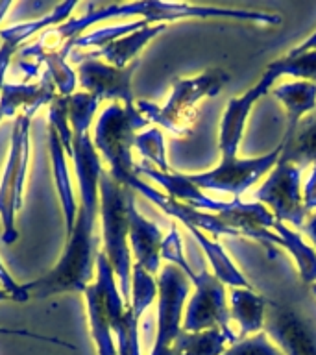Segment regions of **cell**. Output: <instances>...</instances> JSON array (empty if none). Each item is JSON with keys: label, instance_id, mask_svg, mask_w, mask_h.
<instances>
[{"label": "cell", "instance_id": "obj_12", "mask_svg": "<svg viewBox=\"0 0 316 355\" xmlns=\"http://www.w3.org/2000/svg\"><path fill=\"white\" fill-rule=\"evenodd\" d=\"M124 187L132 189L133 193L143 194L144 198H148L150 202L157 205L161 211H165L166 215L172 216V218H176V220L183 222V226L187 227V230L196 227L200 232L211 233L213 239L220 237V235L240 237L237 230H233V227L218 215H213V213H207V211L194 209L191 205L170 198L168 194L161 193V191L154 189L146 182H143L137 174H133V176L128 178L126 182H124Z\"/></svg>", "mask_w": 316, "mask_h": 355}, {"label": "cell", "instance_id": "obj_21", "mask_svg": "<svg viewBox=\"0 0 316 355\" xmlns=\"http://www.w3.org/2000/svg\"><path fill=\"white\" fill-rule=\"evenodd\" d=\"M237 340L238 337L227 335L220 327H211L198 333L182 329L172 344V352L176 355H222L226 352L227 344L231 346Z\"/></svg>", "mask_w": 316, "mask_h": 355}, {"label": "cell", "instance_id": "obj_5", "mask_svg": "<svg viewBox=\"0 0 316 355\" xmlns=\"http://www.w3.org/2000/svg\"><path fill=\"white\" fill-rule=\"evenodd\" d=\"M39 110H41L39 105L24 107L13 121L10 152L0 183V224H2V241L6 244L15 243L19 239L15 216L22 207V194L26 183L28 161H30V128H32L33 115Z\"/></svg>", "mask_w": 316, "mask_h": 355}, {"label": "cell", "instance_id": "obj_29", "mask_svg": "<svg viewBox=\"0 0 316 355\" xmlns=\"http://www.w3.org/2000/svg\"><path fill=\"white\" fill-rule=\"evenodd\" d=\"M155 298H157V282L154 279V276L144 270L143 266L133 265L130 307L133 309L135 316L141 318L144 315V311L154 304Z\"/></svg>", "mask_w": 316, "mask_h": 355}, {"label": "cell", "instance_id": "obj_37", "mask_svg": "<svg viewBox=\"0 0 316 355\" xmlns=\"http://www.w3.org/2000/svg\"><path fill=\"white\" fill-rule=\"evenodd\" d=\"M304 205L307 213H315L316 211V165H313V171H310L309 178L304 185Z\"/></svg>", "mask_w": 316, "mask_h": 355}, {"label": "cell", "instance_id": "obj_35", "mask_svg": "<svg viewBox=\"0 0 316 355\" xmlns=\"http://www.w3.org/2000/svg\"><path fill=\"white\" fill-rule=\"evenodd\" d=\"M0 285H2V291H6V293L10 294L11 302L24 304V302H28V300H30V296H28L24 285H19V283L13 279V276H11L10 272H8V268L4 266L2 259H0Z\"/></svg>", "mask_w": 316, "mask_h": 355}, {"label": "cell", "instance_id": "obj_42", "mask_svg": "<svg viewBox=\"0 0 316 355\" xmlns=\"http://www.w3.org/2000/svg\"><path fill=\"white\" fill-rule=\"evenodd\" d=\"M6 300H11V296L6 293V291H2V288H0V302H6Z\"/></svg>", "mask_w": 316, "mask_h": 355}, {"label": "cell", "instance_id": "obj_32", "mask_svg": "<svg viewBox=\"0 0 316 355\" xmlns=\"http://www.w3.org/2000/svg\"><path fill=\"white\" fill-rule=\"evenodd\" d=\"M49 128H52L60 137L63 148H65L69 159L72 157V128L69 122V96H55L49 104Z\"/></svg>", "mask_w": 316, "mask_h": 355}, {"label": "cell", "instance_id": "obj_11", "mask_svg": "<svg viewBox=\"0 0 316 355\" xmlns=\"http://www.w3.org/2000/svg\"><path fill=\"white\" fill-rule=\"evenodd\" d=\"M276 69H272L270 65L266 67L265 74L261 76V80L255 83L254 87H249L243 96L229 100L224 116L220 122V137H218V148H220L222 161L235 159L237 157L238 146L243 141L244 128L248 122V116L252 113L254 104H257V100H261L266 93H270L274 89V83L279 80Z\"/></svg>", "mask_w": 316, "mask_h": 355}, {"label": "cell", "instance_id": "obj_39", "mask_svg": "<svg viewBox=\"0 0 316 355\" xmlns=\"http://www.w3.org/2000/svg\"><path fill=\"white\" fill-rule=\"evenodd\" d=\"M301 230H304L305 235L310 239V243H313V246L316 248V211L307 216V220H305V224Z\"/></svg>", "mask_w": 316, "mask_h": 355}, {"label": "cell", "instance_id": "obj_28", "mask_svg": "<svg viewBox=\"0 0 316 355\" xmlns=\"http://www.w3.org/2000/svg\"><path fill=\"white\" fill-rule=\"evenodd\" d=\"M272 69H276L279 76H294L299 82L316 83V50L304 54H287L279 60L272 61Z\"/></svg>", "mask_w": 316, "mask_h": 355}, {"label": "cell", "instance_id": "obj_16", "mask_svg": "<svg viewBox=\"0 0 316 355\" xmlns=\"http://www.w3.org/2000/svg\"><path fill=\"white\" fill-rule=\"evenodd\" d=\"M166 30V24H154V26H146L137 32L128 33L124 37H119L111 41L102 49H96L93 52H80V50H72L71 58L72 61L78 60H102L107 65H113L116 69H124V67L132 65L133 61L137 60L139 52L146 46V44L155 39L159 33Z\"/></svg>", "mask_w": 316, "mask_h": 355}, {"label": "cell", "instance_id": "obj_19", "mask_svg": "<svg viewBox=\"0 0 316 355\" xmlns=\"http://www.w3.org/2000/svg\"><path fill=\"white\" fill-rule=\"evenodd\" d=\"M229 315L240 326V337H252L261 333L266 320V300L254 288H231V311Z\"/></svg>", "mask_w": 316, "mask_h": 355}, {"label": "cell", "instance_id": "obj_9", "mask_svg": "<svg viewBox=\"0 0 316 355\" xmlns=\"http://www.w3.org/2000/svg\"><path fill=\"white\" fill-rule=\"evenodd\" d=\"M191 293V282L177 266L166 265L157 277V335L154 349H168L182 331L183 304Z\"/></svg>", "mask_w": 316, "mask_h": 355}, {"label": "cell", "instance_id": "obj_24", "mask_svg": "<svg viewBox=\"0 0 316 355\" xmlns=\"http://www.w3.org/2000/svg\"><path fill=\"white\" fill-rule=\"evenodd\" d=\"M188 232L193 233V237L198 241V244L202 246L205 255H207V259H209L211 266H213V274H215V276L224 283V285L238 287V288H252L248 279L238 272L235 263L229 259V255L224 252V248L218 244L216 239L207 237L204 232H200V230H196V227H191Z\"/></svg>", "mask_w": 316, "mask_h": 355}, {"label": "cell", "instance_id": "obj_2", "mask_svg": "<svg viewBox=\"0 0 316 355\" xmlns=\"http://www.w3.org/2000/svg\"><path fill=\"white\" fill-rule=\"evenodd\" d=\"M100 218H102V241L111 268L115 272L124 304L132 302V250H130V218L128 202L132 189L115 182L107 171L100 176Z\"/></svg>", "mask_w": 316, "mask_h": 355}, {"label": "cell", "instance_id": "obj_3", "mask_svg": "<svg viewBox=\"0 0 316 355\" xmlns=\"http://www.w3.org/2000/svg\"><path fill=\"white\" fill-rule=\"evenodd\" d=\"M229 78L231 76L224 69H209L200 76L176 80L172 83V94L165 105H157L150 100H139L135 105L148 122L183 137L191 132L196 121V104L202 98L216 96L229 82Z\"/></svg>", "mask_w": 316, "mask_h": 355}, {"label": "cell", "instance_id": "obj_41", "mask_svg": "<svg viewBox=\"0 0 316 355\" xmlns=\"http://www.w3.org/2000/svg\"><path fill=\"white\" fill-rule=\"evenodd\" d=\"M10 8H11V2H10V0H4V2H0V21L4 19L6 11L10 10Z\"/></svg>", "mask_w": 316, "mask_h": 355}, {"label": "cell", "instance_id": "obj_15", "mask_svg": "<svg viewBox=\"0 0 316 355\" xmlns=\"http://www.w3.org/2000/svg\"><path fill=\"white\" fill-rule=\"evenodd\" d=\"M128 218H130V250L135 257V265L155 276L161 270V246L165 235L154 222L144 218L135 207V193L128 202Z\"/></svg>", "mask_w": 316, "mask_h": 355}, {"label": "cell", "instance_id": "obj_4", "mask_svg": "<svg viewBox=\"0 0 316 355\" xmlns=\"http://www.w3.org/2000/svg\"><path fill=\"white\" fill-rule=\"evenodd\" d=\"M148 126V119L135 107H124L122 104H109L96 119L93 133V144L98 155L109 165L111 178L124 185L128 178L135 174L132 148H135V137L139 130Z\"/></svg>", "mask_w": 316, "mask_h": 355}, {"label": "cell", "instance_id": "obj_36", "mask_svg": "<svg viewBox=\"0 0 316 355\" xmlns=\"http://www.w3.org/2000/svg\"><path fill=\"white\" fill-rule=\"evenodd\" d=\"M0 335H11V337H32L37 338V340H46V343L52 344H60V346H65L69 349H74V346L69 343H63L60 338L54 337H46V335H39V333L28 331V329H15V327H0Z\"/></svg>", "mask_w": 316, "mask_h": 355}, {"label": "cell", "instance_id": "obj_26", "mask_svg": "<svg viewBox=\"0 0 316 355\" xmlns=\"http://www.w3.org/2000/svg\"><path fill=\"white\" fill-rule=\"evenodd\" d=\"M33 63H37L39 67L44 65V72H49L60 96H72L76 93L78 74L72 71V67L67 63V58L61 52H44Z\"/></svg>", "mask_w": 316, "mask_h": 355}, {"label": "cell", "instance_id": "obj_33", "mask_svg": "<svg viewBox=\"0 0 316 355\" xmlns=\"http://www.w3.org/2000/svg\"><path fill=\"white\" fill-rule=\"evenodd\" d=\"M222 355H285L283 349L268 340L266 333H255L252 337L238 338Z\"/></svg>", "mask_w": 316, "mask_h": 355}, {"label": "cell", "instance_id": "obj_27", "mask_svg": "<svg viewBox=\"0 0 316 355\" xmlns=\"http://www.w3.org/2000/svg\"><path fill=\"white\" fill-rule=\"evenodd\" d=\"M98 105L100 100L87 91H76L69 96V122L72 128V137L76 139L89 133Z\"/></svg>", "mask_w": 316, "mask_h": 355}, {"label": "cell", "instance_id": "obj_34", "mask_svg": "<svg viewBox=\"0 0 316 355\" xmlns=\"http://www.w3.org/2000/svg\"><path fill=\"white\" fill-rule=\"evenodd\" d=\"M161 259L168 261V265L177 266V268H179V270H182L188 279H191V282H193L194 276H196V272L193 270V266L188 265L187 259H185V255H183L182 237H179L176 226H172L168 235L163 239V246H161Z\"/></svg>", "mask_w": 316, "mask_h": 355}, {"label": "cell", "instance_id": "obj_23", "mask_svg": "<svg viewBox=\"0 0 316 355\" xmlns=\"http://www.w3.org/2000/svg\"><path fill=\"white\" fill-rule=\"evenodd\" d=\"M85 304H87L89 324H91V335H93L96 354L98 355H116V344L113 340V329H111L109 316L105 311L104 300L100 294L96 283H91L85 288Z\"/></svg>", "mask_w": 316, "mask_h": 355}, {"label": "cell", "instance_id": "obj_13", "mask_svg": "<svg viewBox=\"0 0 316 355\" xmlns=\"http://www.w3.org/2000/svg\"><path fill=\"white\" fill-rule=\"evenodd\" d=\"M265 329L285 355H316V331L296 311L272 304L266 311Z\"/></svg>", "mask_w": 316, "mask_h": 355}, {"label": "cell", "instance_id": "obj_1", "mask_svg": "<svg viewBox=\"0 0 316 355\" xmlns=\"http://www.w3.org/2000/svg\"><path fill=\"white\" fill-rule=\"evenodd\" d=\"M72 161L76 168L80 202L72 233L65 239V250L58 265L44 276L26 283L30 298H49L61 293H85L96 276V255L100 237L96 235V218L100 215V176L102 159L94 148L91 133L74 139Z\"/></svg>", "mask_w": 316, "mask_h": 355}, {"label": "cell", "instance_id": "obj_17", "mask_svg": "<svg viewBox=\"0 0 316 355\" xmlns=\"http://www.w3.org/2000/svg\"><path fill=\"white\" fill-rule=\"evenodd\" d=\"M49 150H50V161H52V172H54V183L58 189V196H60L61 207H63V216H65V230L67 237L72 233L74 222L78 215V202L72 191L71 172L67 165V155L63 144H61L58 133L49 128Z\"/></svg>", "mask_w": 316, "mask_h": 355}, {"label": "cell", "instance_id": "obj_30", "mask_svg": "<svg viewBox=\"0 0 316 355\" xmlns=\"http://www.w3.org/2000/svg\"><path fill=\"white\" fill-rule=\"evenodd\" d=\"M135 148L141 152L144 159L148 161V165H152L159 172H172L166 163L165 137L159 128H150V130H144L143 133H137Z\"/></svg>", "mask_w": 316, "mask_h": 355}, {"label": "cell", "instance_id": "obj_7", "mask_svg": "<svg viewBox=\"0 0 316 355\" xmlns=\"http://www.w3.org/2000/svg\"><path fill=\"white\" fill-rule=\"evenodd\" d=\"M281 144L259 157L252 159H227L220 161L215 168L200 174H187L188 180L200 187L202 191H220V193H231L235 198L246 193L249 187H254L261 178L276 166L281 157Z\"/></svg>", "mask_w": 316, "mask_h": 355}, {"label": "cell", "instance_id": "obj_18", "mask_svg": "<svg viewBox=\"0 0 316 355\" xmlns=\"http://www.w3.org/2000/svg\"><path fill=\"white\" fill-rule=\"evenodd\" d=\"M279 161L292 163L304 171L305 166L316 165V110L304 116L292 132L283 135Z\"/></svg>", "mask_w": 316, "mask_h": 355}, {"label": "cell", "instance_id": "obj_38", "mask_svg": "<svg viewBox=\"0 0 316 355\" xmlns=\"http://www.w3.org/2000/svg\"><path fill=\"white\" fill-rule=\"evenodd\" d=\"M17 50L11 49V46H8V44H0V93H2V87L6 85L4 78H6V72H8V69H10L11 65V58H13V54H15Z\"/></svg>", "mask_w": 316, "mask_h": 355}, {"label": "cell", "instance_id": "obj_10", "mask_svg": "<svg viewBox=\"0 0 316 355\" xmlns=\"http://www.w3.org/2000/svg\"><path fill=\"white\" fill-rule=\"evenodd\" d=\"M78 65V82L80 87L96 98L111 100V104H122L124 107H135L132 80L141 61L135 60L132 65L116 69L100 60H78L72 61Z\"/></svg>", "mask_w": 316, "mask_h": 355}, {"label": "cell", "instance_id": "obj_44", "mask_svg": "<svg viewBox=\"0 0 316 355\" xmlns=\"http://www.w3.org/2000/svg\"><path fill=\"white\" fill-rule=\"evenodd\" d=\"M0 239H2V224H0Z\"/></svg>", "mask_w": 316, "mask_h": 355}, {"label": "cell", "instance_id": "obj_40", "mask_svg": "<svg viewBox=\"0 0 316 355\" xmlns=\"http://www.w3.org/2000/svg\"><path fill=\"white\" fill-rule=\"evenodd\" d=\"M310 50H316V32L313 35L305 39L304 43L298 44V46H294L288 54H304V52H310Z\"/></svg>", "mask_w": 316, "mask_h": 355}, {"label": "cell", "instance_id": "obj_14", "mask_svg": "<svg viewBox=\"0 0 316 355\" xmlns=\"http://www.w3.org/2000/svg\"><path fill=\"white\" fill-rule=\"evenodd\" d=\"M135 174H137V176H146L150 178V180H154L157 185H161V187L165 189L166 194H168L170 198L191 205L194 209L207 211V213H213V215L218 216H224L227 211L231 209L233 200L231 202L213 200L211 196H207L202 189L196 187V185L188 180L187 174H179V172H159L157 168L148 165L146 161L141 163V165H135Z\"/></svg>", "mask_w": 316, "mask_h": 355}, {"label": "cell", "instance_id": "obj_31", "mask_svg": "<svg viewBox=\"0 0 316 355\" xmlns=\"http://www.w3.org/2000/svg\"><path fill=\"white\" fill-rule=\"evenodd\" d=\"M139 320L141 318H137L132 307L128 305L122 318L113 327V335L116 337V355H141Z\"/></svg>", "mask_w": 316, "mask_h": 355}, {"label": "cell", "instance_id": "obj_43", "mask_svg": "<svg viewBox=\"0 0 316 355\" xmlns=\"http://www.w3.org/2000/svg\"><path fill=\"white\" fill-rule=\"evenodd\" d=\"M310 291H313V294L316 296V283H315V285H310Z\"/></svg>", "mask_w": 316, "mask_h": 355}, {"label": "cell", "instance_id": "obj_20", "mask_svg": "<svg viewBox=\"0 0 316 355\" xmlns=\"http://www.w3.org/2000/svg\"><path fill=\"white\" fill-rule=\"evenodd\" d=\"M287 111V130L292 132L298 122L316 110V83L310 82H287L270 91Z\"/></svg>", "mask_w": 316, "mask_h": 355}, {"label": "cell", "instance_id": "obj_22", "mask_svg": "<svg viewBox=\"0 0 316 355\" xmlns=\"http://www.w3.org/2000/svg\"><path fill=\"white\" fill-rule=\"evenodd\" d=\"M78 6L76 0H69V2H61L54 8V10L46 13V15L39 17L35 21L21 22V24H13L10 28L0 30V41L11 49H19V44H22L28 37H32L41 30H49V28L61 26L63 22L71 19V13Z\"/></svg>", "mask_w": 316, "mask_h": 355}, {"label": "cell", "instance_id": "obj_6", "mask_svg": "<svg viewBox=\"0 0 316 355\" xmlns=\"http://www.w3.org/2000/svg\"><path fill=\"white\" fill-rule=\"evenodd\" d=\"M254 198L287 226L292 224L294 227H304L307 220L301 193V168L292 163L277 161L263 185L254 193Z\"/></svg>", "mask_w": 316, "mask_h": 355}, {"label": "cell", "instance_id": "obj_25", "mask_svg": "<svg viewBox=\"0 0 316 355\" xmlns=\"http://www.w3.org/2000/svg\"><path fill=\"white\" fill-rule=\"evenodd\" d=\"M272 232L279 237V246L287 248L290 255L298 265V272L301 282L307 285H315L316 283V252L315 248H310L309 244L304 243V239L299 237L298 233L292 232L287 224H283L281 220H276Z\"/></svg>", "mask_w": 316, "mask_h": 355}, {"label": "cell", "instance_id": "obj_8", "mask_svg": "<svg viewBox=\"0 0 316 355\" xmlns=\"http://www.w3.org/2000/svg\"><path fill=\"white\" fill-rule=\"evenodd\" d=\"M196 293L191 296L183 316L182 329L188 333H198L220 327L227 335H235L229 326V311L226 304V285L202 266L200 274L193 279ZM237 337V335H235Z\"/></svg>", "mask_w": 316, "mask_h": 355}]
</instances>
